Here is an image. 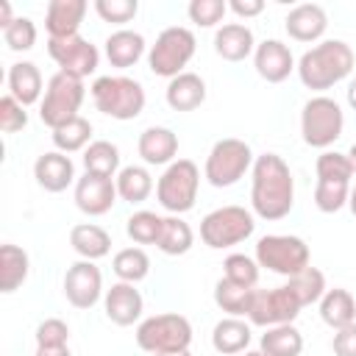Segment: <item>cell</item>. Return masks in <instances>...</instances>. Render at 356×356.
Here are the masks:
<instances>
[{
  "mask_svg": "<svg viewBox=\"0 0 356 356\" xmlns=\"http://www.w3.org/2000/svg\"><path fill=\"white\" fill-rule=\"evenodd\" d=\"M250 206L261 220H284L295 206V181L289 164L278 153H261L253 161Z\"/></svg>",
  "mask_w": 356,
  "mask_h": 356,
  "instance_id": "obj_1",
  "label": "cell"
},
{
  "mask_svg": "<svg viewBox=\"0 0 356 356\" xmlns=\"http://www.w3.org/2000/svg\"><path fill=\"white\" fill-rule=\"evenodd\" d=\"M353 64H356V56L348 42L325 39V42L314 44L312 50H306L295 70L306 89L323 92V89H331L334 83L345 81L353 72Z\"/></svg>",
  "mask_w": 356,
  "mask_h": 356,
  "instance_id": "obj_2",
  "label": "cell"
},
{
  "mask_svg": "<svg viewBox=\"0 0 356 356\" xmlns=\"http://www.w3.org/2000/svg\"><path fill=\"white\" fill-rule=\"evenodd\" d=\"M92 100L95 108L111 120H136L145 111V86L125 75H100L92 83Z\"/></svg>",
  "mask_w": 356,
  "mask_h": 356,
  "instance_id": "obj_3",
  "label": "cell"
},
{
  "mask_svg": "<svg viewBox=\"0 0 356 356\" xmlns=\"http://www.w3.org/2000/svg\"><path fill=\"white\" fill-rule=\"evenodd\" d=\"M195 47H197V42H195V33L189 28L170 25L150 44V50H147V67H150L153 75L172 81L175 75L186 72L184 67L192 61Z\"/></svg>",
  "mask_w": 356,
  "mask_h": 356,
  "instance_id": "obj_4",
  "label": "cell"
},
{
  "mask_svg": "<svg viewBox=\"0 0 356 356\" xmlns=\"http://www.w3.org/2000/svg\"><path fill=\"white\" fill-rule=\"evenodd\" d=\"M253 150L245 139H234V136H225V139H217L206 156V167H203V178L217 186V189H225V186H234L239 178H245L248 170H253Z\"/></svg>",
  "mask_w": 356,
  "mask_h": 356,
  "instance_id": "obj_5",
  "label": "cell"
},
{
  "mask_svg": "<svg viewBox=\"0 0 356 356\" xmlns=\"http://www.w3.org/2000/svg\"><path fill=\"white\" fill-rule=\"evenodd\" d=\"M136 345L147 353H175V350H189L192 345V323L184 314L167 312V314H153L145 317L136 325Z\"/></svg>",
  "mask_w": 356,
  "mask_h": 356,
  "instance_id": "obj_6",
  "label": "cell"
},
{
  "mask_svg": "<svg viewBox=\"0 0 356 356\" xmlns=\"http://www.w3.org/2000/svg\"><path fill=\"white\" fill-rule=\"evenodd\" d=\"M86 97V89H83V81L75 78V75H67V72H56L47 86H44V97L39 103V120L56 131L61 128L64 122L81 117V103Z\"/></svg>",
  "mask_w": 356,
  "mask_h": 356,
  "instance_id": "obj_7",
  "label": "cell"
},
{
  "mask_svg": "<svg viewBox=\"0 0 356 356\" xmlns=\"http://www.w3.org/2000/svg\"><path fill=\"white\" fill-rule=\"evenodd\" d=\"M197 186H200V170H197V164L189 161V159H175L161 172L159 184H156V197H159V203H161L164 211L181 217V214H186L195 206Z\"/></svg>",
  "mask_w": 356,
  "mask_h": 356,
  "instance_id": "obj_8",
  "label": "cell"
},
{
  "mask_svg": "<svg viewBox=\"0 0 356 356\" xmlns=\"http://www.w3.org/2000/svg\"><path fill=\"white\" fill-rule=\"evenodd\" d=\"M253 231H256V220L242 206H220L200 220V239L211 250L234 248L248 236H253Z\"/></svg>",
  "mask_w": 356,
  "mask_h": 356,
  "instance_id": "obj_9",
  "label": "cell"
},
{
  "mask_svg": "<svg viewBox=\"0 0 356 356\" xmlns=\"http://www.w3.org/2000/svg\"><path fill=\"white\" fill-rule=\"evenodd\" d=\"M342 128H345V114L334 97L317 95L306 100L300 111V134L309 147H320V150L331 147L342 136Z\"/></svg>",
  "mask_w": 356,
  "mask_h": 356,
  "instance_id": "obj_10",
  "label": "cell"
},
{
  "mask_svg": "<svg viewBox=\"0 0 356 356\" xmlns=\"http://www.w3.org/2000/svg\"><path fill=\"white\" fill-rule=\"evenodd\" d=\"M256 261L270 273L292 278L309 267V245L292 234H267L256 242Z\"/></svg>",
  "mask_w": 356,
  "mask_h": 356,
  "instance_id": "obj_11",
  "label": "cell"
},
{
  "mask_svg": "<svg viewBox=\"0 0 356 356\" xmlns=\"http://www.w3.org/2000/svg\"><path fill=\"white\" fill-rule=\"evenodd\" d=\"M300 303L298 298L286 289V286H275V289H256L250 309H248V320L250 325H261V328H273V325H286L300 314Z\"/></svg>",
  "mask_w": 356,
  "mask_h": 356,
  "instance_id": "obj_12",
  "label": "cell"
},
{
  "mask_svg": "<svg viewBox=\"0 0 356 356\" xmlns=\"http://www.w3.org/2000/svg\"><path fill=\"white\" fill-rule=\"evenodd\" d=\"M47 56L58 64V72L75 75L81 81L92 75L100 64V50L81 33L70 39H47Z\"/></svg>",
  "mask_w": 356,
  "mask_h": 356,
  "instance_id": "obj_13",
  "label": "cell"
},
{
  "mask_svg": "<svg viewBox=\"0 0 356 356\" xmlns=\"http://www.w3.org/2000/svg\"><path fill=\"white\" fill-rule=\"evenodd\" d=\"M103 295V273L95 261H75L64 273V298L75 309H92Z\"/></svg>",
  "mask_w": 356,
  "mask_h": 356,
  "instance_id": "obj_14",
  "label": "cell"
},
{
  "mask_svg": "<svg viewBox=\"0 0 356 356\" xmlns=\"http://www.w3.org/2000/svg\"><path fill=\"white\" fill-rule=\"evenodd\" d=\"M117 197L120 195H117L114 178H103V175L86 172L83 178L75 181V206L89 217H100V214L111 211Z\"/></svg>",
  "mask_w": 356,
  "mask_h": 356,
  "instance_id": "obj_15",
  "label": "cell"
},
{
  "mask_svg": "<svg viewBox=\"0 0 356 356\" xmlns=\"http://www.w3.org/2000/svg\"><path fill=\"white\" fill-rule=\"evenodd\" d=\"M253 67L259 78H264L267 83H281L295 70V58H292V50L281 39H264L261 44H256Z\"/></svg>",
  "mask_w": 356,
  "mask_h": 356,
  "instance_id": "obj_16",
  "label": "cell"
},
{
  "mask_svg": "<svg viewBox=\"0 0 356 356\" xmlns=\"http://www.w3.org/2000/svg\"><path fill=\"white\" fill-rule=\"evenodd\" d=\"M103 309H106V317L114 325H122L125 328V325H134L142 317L145 300H142V295H139V289L134 284L117 281V284H111V289H106Z\"/></svg>",
  "mask_w": 356,
  "mask_h": 356,
  "instance_id": "obj_17",
  "label": "cell"
},
{
  "mask_svg": "<svg viewBox=\"0 0 356 356\" xmlns=\"http://www.w3.org/2000/svg\"><path fill=\"white\" fill-rule=\"evenodd\" d=\"M33 178L36 184L44 189V192H64L72 181H75V164L67 153L61 150H50V153H42L33 164Z\"/></svg>",
  "mask_w": 356,
  "mask_h": 356,
  "instance_id": "obj_18",
  "label": "cell"
},
{
  "mask_svg": "<svg viewBox=\"0 0 356 356\" xmlns=\"http://www.w3.org/2000/svg\"><path fill=\"white\" fill-rule=\"evenodd\" d=\"M284 28L295 42H317L328 28V14L317 3H300L284 17Z\"/></svg>",
  "mask_w": 356,
  "mask_h": 356,
  "instance_id": "obj_19",
  "label": "cell"
},
{
  "mask_svg": "<svg viewBox=\"0 0 356 356\" xmlns=\"http://www.w3.org/2000/svg\"><path fill=\"white\" fill-rule=\"evenodd\" d=\"M86 0H50L44 14V28L50 39H70L78 36V28L86 17Z\"/></svg>",
  "mask_w": 356,
  "mask_h": 356,
  "instance_id": "obj_20",
  "label": "cell"
},
{
  "mask_svg": "<svg viewBox=\"0 0 356 356\" xmlns=\"http://www.w3.org/2000/svg\"><path fill=\"white\" fill-rule=\"evenodd\" d=\"M214 53L222 58V61H245L248 56L256 53V39H253V31L242 22H228V25H220L217 33H214Z\"/></svg>",
  "mask_w": 356,
  "mask_h": 356,
  "instance_id": "obj_21",
  "label": "cell"
},
{
  "mask_svg": "<svg viewBox=\"0 0 356 356\" xmlns=\"http://www.w3.org/2000/svg\"><path fill=\"white\" fill-rule=\"evenodd\" d=\"M136 150L145 164H172L178 156V136L164 125H150L139 134Z\"/></svg>",
  "mask_w": 356,
  "mask_h": 356,
  "instance_id": "obj_22",
  "label": "cell"
},
{
  "mask_svg": "<svg viewBox=\"0 0 356 356\" xmlns=\"http://www.w3.org/2000/svg\"><path fill=\"white\" fill-rule=\"evenodd\" d=\"M164 97L172 111H195L206 100V81L197 72H181L167 83Z\"/></svg>",
  "mask_w": 356,
  "mask_h": 356,
  "instance_id": "obj_23",
  "label": "cell"
},
{
  "mask_svg": "<svg viewBox=\"0 0 356 356\" xmlns=\"http://www.w3.org/2000/svg\"><path fill=\"white\" fill-rule=\"evenodd\" d=\"M145 47H147L145 36L139 31L120 28V31L108 33V39H106V58L111 67L125 70V67H134L145 56Z\"/></svg>",
  "mask_w": 356,
  "mask_h": 356,
  "instance_id": "obj_24",
  "label": "cell"
},
{
  "mask_svg": "<svg viewBox=\"0 0 356 356\" xmlns=\"http://www.w3.org/2000/svg\"><path fill=\"white\" fill-rule=\"evenodd\" d=\"M42 72L33 61H17L8 70V95L25 108L42 97Z\"/></svg>",
  "mask_w": 356,
  "mask_h": 356,
  "instance_id": "obj_25",
  "label": "cell"
},
{
  "mask_svg": "<svg viewBox=\"0 0 356 356\" xmlns=\"http://www.w3.org/2000/svg\"><path fill=\"white\" fill-rule=\"evenodd\" d=\"M70 245H72V250H75L81 259L97 261V259L108 256V250H111V236H108L106 228H100V225H95V222H78V225H72V231H70Z\"/></svg>",
  "mask_w": 356,
  "mask_h": 356,
  "instance_id": "obj_26",
  "label": "cell"
},
{
  "mask_svg": "<svg viewBox=\"0 0 356 356\" xmlns=\"http://www.w3.org/2000/svg\"><path fill=\"white\" fill-rule=\"evenodd\" d=\"M250 337V323H245L242 317H222L211 331V345L222 356H236L248 350Z\"/></svg>",
  "mask_w": 356,
  "mask_h": 356,
  "instance_id": "obj_27",
  "label": "cell"
},
{
  "mask_svg": "<svg viewBox=\"0 0 356 356\" xmlns=\"http://www.w3.org/2000/svg\"><path fill=\"white\" fill-rule=\"evenodd\" d=\"M320 317L334 331L356 323V300H353V295L348 289H342V286L325 289V295L320 298Z\"/></svg>",
  "mask_w": 356,
  "mask_h": 356,
  "instance_id": "obj_28",
  "label": "cell"
},
{
  "mask_svg": "<svg viewBox=\"0 0 356 356\" xmlns=\"http://www.w3.org/2000/svg\"><path fill=\"white\" fill-rule=\"evenodd\" d=\"M28 270H31L28 253H25L22 248L6 242V245L0 248V292H6V295L17 292V289L25 284Z\"/></svg>",
  "mask_w": 356,
  "mask_h": 356,
  "instance_id": "obj_29",
  "label": "cell"
},
{
  "mask_svg": "<svg viewBox=\"0 0 356 356\" xmlns=\"http://www.w3.org/2000/svg\"><path fill=\"white\" fill-rule=\"evenodd\" d=\"M259 350L264 356H300L303 353V334L286 323V325H273L261 334Z\"/></svg>",
  "mask_w": 356,
  "mask_h": 356,
  "instance_id": "obj_30",
  "label": "cell"
},
{
  "mask_svg": "<svg viewBox=\"0 0 356 356\" xmlns=\"http://www.w3.org/2000/svg\"><path fill=\"white\" fill-rule=\"evenodd\" d=\"M114 184H117V195H120L125 203H131V206L145 203V200L150 197V192H153V178H150V172H147L145 167H139V164L122 167V170L117 172V178H114Z\"/></svg>",
  "mask_w": 356,
  "mask_h": 356,
  "instance_id": "obj_31",
  "label": "cell"
},
{
  "mask_svg": "<svg viewBox=\"0 0 356 356\" xmlns=\"http://www.w3.org/2000/svg\"><path fill=\"white\" fill-rule=\"evenodd\" d=\"M192 245H195V234H192L189 222L184 217H178V214L164 217L156 248L161 253H167V256H184V253H189Z\"/></svg>",
  "mask_w": 356,
  "mask_h": 356,
  "instance_id": "obj_32",
  "label": "cell"
},
{
  "mask_svg": "<svg viewBox=\"0 0 356 356\" xmlns=\"http://www.w3.org/2000/svg\"><path fill=\"white\" fill-rule=\"evenodd\" d=\"M83 167L92 175L117 178V172H120V147L114 142H108V139H95L83 150Z\"/></svg>",
  "mask_w": 356,
  "mask_h": 356,
  "instance_id": "obj_33",
  "label": "cell"
},
{
  "mask_svg": "<svg viewBox=\"0 0 356 356\" xmlns=\"http://www.w3.org/2000/svg\"><path fill=\"white\" fill-rule=\"evenodd\" d=\"M256 286H239L228 278H220L214 284V303L228 314V317H248L250 300H253Z\"/></svg>",
  "mask_w": 356,
  "mask_h": 356,
  "instance_id": "obj_34",
  "label": "cell"
},
{
  "mask_svg": "<svg viewBox=\"0 0 356 356\" xmlns=\"http://www.w3.org/2000/svg\"><path fill=\"white\" fill-rule=\"evenodd\" d=\"M111 270L120 281L125 284H139L142 278H147L150 273V259L142 248H122L114 253L111 259Z\"/></svg>",
  "mask_w": 356,
  "mask_h": 356,
  "instance_id": "obj_35",
  "label": "cell"
},
{
  "mask_svg": "<svg viewBox=\"0 0 356 356\" xmlns=\"http://www.w3.org/2000/svg\"><path fill=\"white\" fill-rule=\"evenodd\" d=\"M53 145H56V150H61V153H78V150H86L92 142V122L86 120V117H75V120H70V122H64L61 128H56L53 134Z\"/></svg>",
  "mask_w": 356,
  "mask_h": 356,
  "instance_id": "obj_36",
  "label": "cell"
},
{
  "mask_svg": "<svg viewBox=\"0 0 356 356\" xmlns=\"http://www.w3.org/2000/svg\"><path fill=\"white\" fill-rule=\"evenodd\" d=\"M286 289L298 298L300 306H312V303H320V298L325 295V275L317 270V267H306L300 270L298 275H292L286 281Z\"/></svg>",
  "mask_w": 356,
  "mask_h": 356,
  "instance_id": "obj_37",
  "label": "cell"
},
{
  "mask_svg": "<svg viewBox=\"0 0 356 356\" xmlns=\"http://www.w3.org/2000/svg\"><path fill=\"white\" fill-rule=\"evenodd\" d=\"M161 222H164L161 214L142 209V211H134V214L128 217L125 231H128V236H131L136 245H156V242H159V234H161Z\"/></svg>",
  "mask_w": 356,
  "mask_h": 356,
  "instance_id": "obj_38",
  "label": "cell"
},
{
  "mask_svg": "<svg viewBox=\"0 0 356 356\" xmlns=\"http://www.w3.org/2000/svg\"><path fill=\"white\" fill-rule=\"evenodd\" d=\"M353 170L345 153L325 150L317 156V181H331V184H350Z\"/></svg>",
  "mask_w": 356,
  "mask_h": 356,
  "instance_id": "obj_39",
  "label": "cell"
},
{
  "mask_svg": "<svg viewBox=\"0 0 356 356\" xmlns=\"http://www.w3.org/2000/svg\"><path fill=\"white\" fill-rule=\"evenodd\" d=\"M222 278L239 284V286H256L259 281V261L245 253H231L222 261Z\"/></svg>",
  "mask_w": 356,
  "mask_h": 356,
  "instance_id": "obj_40",
  "label": "cell"
},
{
  "mask_svg": "<svg viewBox=\"0 0 356 356\" xmlns=\"http://www.w3.org/2000/svg\"><path fill=\"white\" fill-rule=\"evenodd\" d=\"M350 197V184H331V181H317L314 186V206L323 214H334L342 206H348Z\"/></svg>",
  "mask_w": 356,
  "mask_h": 356,
  "instance_id": "obj_41",
  "label": "cell"
},
{
  "mask_svg": "<svg viewBox=\"0 0 356 356\" xmlns=\"http://www.w3.org/2000/svg\"><path fill=\"white\" fill-rule=\"evenodd\" d=\"M3 39L8 44V50L14 53H25L36 44V25L31 17H17L6 31H3Z\"/></svg>",
  "mask_w": 356,
  "mask_h": 356,
  "instance_id": "obj_42",
  "label": "cell"
},
{
  "mask_svg": "<svg viewBox=\"0 0 356 356\" xmlns=\"http://www.w3.org/2000/svg\"><path fill=\"white\" fill-rule=\"evenodd\" d=\"M95 11L103 22H111V25H125L136 17L139 11V3L136 0H95Z\"/></svg>",
  "mask_w": 356,
  "mask_h": 356,
  "instance_id": "obj_43",
  "label": "cell"
},
{
  "mask_svg": "<svg viewBox=\"0 0 356 356\" xmlns=\"http://www.w3.org/2000/svg\"><path fill=\"white\" fill-rule=\"evenodd\" d=\"M225 11H228L225 0H192L189 8H186L189 19L200 28H214L225 17Z\"/></svg>",
  "mask_w": 356,
  "mask_h": 356,
  "instance_id": "obj_44",
  "label": "cell"
},
{
  "mask_svg": "<svg viewBox=\"0 0 356 356\" xmlns=\"http://www.w3.org/2000/svg\"><path fill=\"white\" fill-rule=\"evenodd\" d=\"M28 125V111L22 103H17L11 95L0 97V131L3 134H17Z\"/></svg>",
  "mask_w": 356,
  "mask_h": 356,
  "instance_id": "obj_45",
  "label": "cell"
},
{
  "mask_svg": "<svg viewBox=\"0 0 356 356\" xmlns=\"http://www.w3.org/2000/svg\"><path fill=\"white\" fill-rule=\"evenodd\" d=\"M70 342V325L58 317H47L36 325V348H56Z\"/></svg>",
  "mask_w": 356,
  "mask_h": 356,
  "instance_id": "obj_46",
  "label": "cell"
},
{
  "mask_svg": "<svg viewBox=\"0 0 356 356\" xmlns=\"http://www.w3.org/2000/svg\"><path fill=\"white\" fill-rule=\"evenodd\" d=\"M331 350H334V356H356V323H350L334 334Z\"/></svg>",
  "mask_w": 356,
  "mask_h": 356,
  "instance_id": "obj_47",
  "label": "cell"
},
{
  "mask_svg": "<svg viewBox=\"0 0 356 356\" xmlns=\"http://www.w3.org/2000/svg\"><path fill=\"white\" fill-rule=\"evenodd\" d=\"M228 11H234L242 19H250L264 11V0H228Z\"/></svg>",
  "mask_w": 356,
  "mask_h": 356,
  "instance_id": "obj_48",
  "label": "cell"
},
{
  "mask_svg": "<svg viewBox=\"0 0 356 356\" xmlns=\"http://www.w3.org/2000/svg\"><path fill=\"white\" fill-rule=\"evenodd\" d=\"M14 19H17V17L11 14V3H8V0H0V28L6 31V28L14 22Z\"/></svg>",
  "mask_w": 356,
  "mask_h": 356,
  "instance_id": "obj_49",
  "label": "cell"
},
{
  "mask_svg": "<svg viewBox=\"0 0 356 356\" xmlns=\"http://www.w3.org/2000/svg\"><path fill=\"white\" fill-rule=\"evenodd\" d=\"M36 356H72L70 345H56V348H36Z\"/></svg>",
  "mask_w": 356,
  "mask_h": 356,
  "instance_id": "obj_50",
  "label": "cell"
},
{
  "mask_svg": "<svg viewBox=\"0 0 356 356\" xmlns=\"http://www.w3.org/2000/svg\"><path fill=\"white\" fill-rule=\"evenodd\" d=\"M348 106L356 108V75H353L350 83H348Z\"/></svg>",
  "mask_w": 356,
  "mask_h": 356,
  "instance_id": "obj_51",
  "label": "cell"
},
{
  "mask_svg": "<svg viewBox=\"0 0 356 356\" xmlns=\"http://www.w3.org/2000/svg\"><path fill=\"white\" fill-rule=\"evenodd\" d=\"M345 156H348V161H350V170H353V175H356V142L350 145V150H348Z\"/></svg>",
  "mask_w": 356,
  "mask_h": 356,
  "instance_id": "obj_52",
  "label": "cell"
},
{
  "mask_svg": "<svg viewBox=\"0 0 356 356\" xmlns=\"http://www.w3.org/2000/svg\"><path fill=\"white\" fill-rule=\"evenodd\" d=\"M348 209H350V214L356 217V186L350 189V197H348Z\"/></svg>",
  "mask_w": 356,
  "mask_h": 356,
  "instance_id": "obj_53",
  "label": "cell"
},
{
  "mask_svg": "<svg viewBox=\"0 0 356 356\" xmlns=\"http://www.w3.org/2000/svg\"><path fill=\"white\" fill-rule=\"evenodd\" d=\"M156 356H192L189 350H175V353H156Z\"/></svg>",
  "mask_w": 356,
  "mask_h": 356,
  "instance_id": "obj_54",
  "label": "cell"
},
{
  "mask_svg": "<svg viewBox=\"0 0 356 356\" xmlns=\"http://www.w3.org/2000/svg\"><path fill=\"white\" fill-rule=\"evenodd\" d=\"M242 356H264V353H261V350H245Z\"/></svg>",
  "mask_w": 356,
  "mask_h": 356,
  "instance_id": "obj_55",
  "label": "cell"
}]
</instances>
